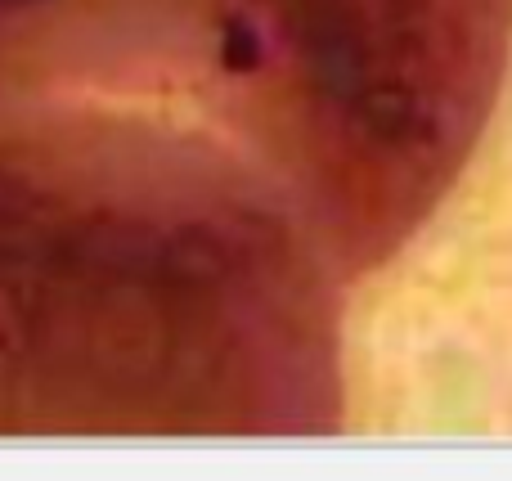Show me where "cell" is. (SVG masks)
<instances>
[{"mask_svg": "<svg viewBox=\"0 0 512 481\" xmlns=\"http://www.w3.org/2000/svg\"><path fill=\"white\" fill-rule=\"evenodd\" d=\"M508 59L512 0H0V437L337 432Z\"/></svg>", "mask_w": 512, "mask_h": 481, "instance_id": "obj_1", "label": "cell"}]
</instances>
